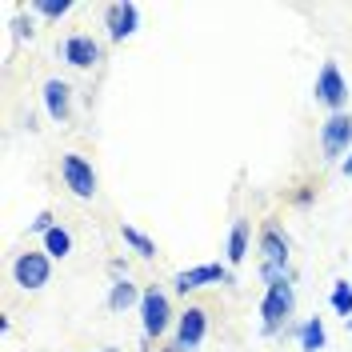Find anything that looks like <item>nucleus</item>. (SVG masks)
Masks as SVG:
<instances>
[{
	"instance_id": "3",
	"label": "nucleus",
	"mask_w": 352,
	"mask_h": 352,
	"mask_svg": "<svg viewBox=\"0 0 352 352\" xmlns=\"http://www.w3.org/2000/svg\"><path fill=\"white\" fill-rule=\"evenodd\" d=\"M352 144V116L349 112H332L320 129V148H324V160H336L344 156Z\"/></svg>"
},
{
	"instance_id": "21",
	"label": "nucleus",
	"mask_w": 352,
	"mask_h": 352,
	"mask_svg": "<svg viewBox=\"0 0 352 352\" xmlns=\"http://www.w3.org/2000/svg\"><path fill=\"white\" fill-rule=\"evenodd\" d=\"M12 28H16V36H21V41H32V21H28V16H16Z\"/></svg>"
},
{
	"instance_id": "25",
	"label": "nucleus",
	"mask_w": 352,
	"mask_h": 352,
	"mask_svg": "<svg viewBox=\"0 0 352 352\" xmlns=\"http://www.w3.org/2000/svg\"><path fill=\"white\" fill-rule=\"evenodd\" d=\"M344 324H349V332H352V316H349V320H344Z\"/></svg>"
},
{
	"instance_id": "9",
	"label": "nucleus",
	"mask_w": 352,
	"mask_h": 352,
	"mask_svg": "<svg viewBox=\"0 0 352 352\" xmlns=\"http://www.w3.org/2000/svg\"><path fill=\"white\" fill-rule=\"evenodd\" d=\"M140 24V8L136 4H109L104 8V28H109V41H129Z\"/></svg>"
},
{
	"instance_id": "11",
	"label": "nucleus",
	"mask_w": 352,
	"mask_h": 352,
	"mask_svg": "<svg viewBox=\"0 0 352 352\" xmlns=\"http://www.w3.org/2000/svg\"><path fill=\"white\" fill-rule=\"evenodd\" d=\"M65 60L72 68H92L100 60V44L92 41V36H68L65 41Z\"/></svg>"
},
{
	"instance_id": "15",
	"label": "nucleus",
	"mask_w": 352,
	"mask_h": 352,
	"mask_svg": "<svg viewBox=\"0 0 352 352\" xmlns=\"http://www.w3.org/2000/svg\"><path fill=\"white\" fill-rule=\"evenodd\" d=\"M144 292H136V285H132L129 276L124 280H112V292H109V308H116V312H124V308H132L136 300H140Z\"/></svg>"
},
{
	"instance_id": "13",
	"label": "nucleus",
	"mask_w": 352,
	"mask_h": 352,
	"mask_svg": "<svg viewBox=\"0 0 352 352\" xmlns=\"http://www.w3.org/2000/svg\"><path fill=\"white\" fill-rule=\"evenodd\" d=\"M296 336H300V349L305 352H320L329 344V332H324V320H320V316H308Z\"/></svg>"
},
{
	"instance_id": "10",
	"label": "nucleus",
	"mask_w": 352,
	"mask_h": 352,
	"mask_svg": "<svg viewBox=\"0 0 352 352\" xmlns=\"http://www.w3.org/2000/svg\"><path fill=\"white\" fill-rule=\"evenodd\" d=\"M261 256L264 264H272V268H288V236L268 220L261 228Z\"/></svg>"
},
{
	"instance_id": "19",
	"label": "nucleus",
	"mask_w": 352,
	"mask_h": 352,
	"mask_svg": "<svg viewBox=\"0 0 352 352\" xmlns=\"http://www.w3.org/2000/svg\"><path fill=\"white\" fill-rule=\"evenodd\" d=\"M32 8H36L41 16H48V21H60L68 8H72V0H36Z\"/></svg>"
},
{
	"instance_id": "23",
	"label": "nucleus",
	"mask_w": 352,
	"mask_h": 352,
	"mask_svg": "<svg viewBox=\"0 0 352 352\" xmlns=\"http://www.w3.org/2000/svg\"><path fill=\"white\" fill-rule=\"evenodd\" d=\"M344 176H352V153H349V160H344Z\"/></svg>"
},
{
	"instance_id": "14",
	"label": "nucleus",
	"mask_w": 352,
	"mask_h": 352,
	"mask_svg": "<svg viewBox=\"0 0 352 352\" xmlns=\"http://www.w3.org/2000/svg\"><path fill=\"white\" fill-rule=\"evenodd\" d=\"M248 236H252L248 220H236L232 232H228V264H241L244 256H248Z\"/></svg>"
},
{
	"instance_id": "12",
	"label": "nucleus",
	"mask_w": 352,
	"mask_h": 352,
	"mask_svg": "<svg viewBox=\"0 0 352 352\" xmlns=\"http://www.w3.org/2000/svg\"><path fill=\"white\" fill-rule=\"evenodd\" d=\"M44 109L52 120H68V109H72V88L65 80H48L44 85Z\"/></svg>"
},
{
	"instance_id": "16",
	"label": "nucleus",
	"mask_w": 352,
	"mask_h": 352,
	"mask_svg": "<svg viewBox=\"0 0 352 352\" xmlns=\"http://www.w3.org/2000/svg\"><path fill=\"white\" fill-rule=\"evenodd\" d=\"M120 236H124V244H129V248L136 252V256H144V261H153V256H156V244L148 241V236H144L140 228H132V224H124V228H120Z\"/></svg>"
},
{
	"instance_id": "22",
	"label": "nucleus",
	"mask_w": 352,
	"mask_h": 352,
	"mask_svg": "<svg viewBox=\"0 0 352 352\" xmlns=\"http://www.w3.org/2000/svg\"><path fill=\"white\" fill-rule=\"evenodd\" d=\"M296 204H312V188H300L296 192Z\"/></svg>"
},
{
	"instance_id": "17",
	"label": "nucleus",
	"mask_w": 352,
	"mask_h": 352,
	"mask_svg": "<svg viewBox=\"0 0 352 352\" xmlns=\"http://www.w3.org/2000/svg\"><path fill=\"white\" fill-rule=\"evenodd\" d=\"M44 252L56 256V261H65L68 252H72V236H68L65 228H52V232L44 236Z\"/></svg>"
},
{
	"instance_id": "1",
	"label": "nucleus",
	"mask_w": 352,
	"mask_h": 352,
	"mask_svg": "<svg viewBox=\"0 0 352 352\" xmlns=\"http://www.w3.org/2000/svg\"><path fill=\"white\" fill-rule=\"evenodd\" d=\"M292 308H296V292L288 280L280 285H268L261 300V316H264V336H272V332H280V324H288V316H292Z\"/></svg>"
},
{
	"instance_id": "24",
	"label": "nucleus",
	"mask_w": 352,
	"mask_h": 352,
	"mask_svg": "<svg viewBox=\"0 0 352 352\" xmlns=\"http://www.w3.org/2000/svg\"><path fill=\"white\" fill-rule=\"evenodd\" d=\"M160 352H180V349H176V344H173V349H160Z\"/></svg>"
},
{
	"instance_id": "6",
	"label": "nucleus",
	"mask_w": 352,
	"mask_h": 352,
	"mask_svg": "<svg viewBox=\"0 0 352 352\" xmlns=\"http://www.w3.org/2000/svg\"><path fill=\"white\" fill-rule=\"evenodd\" d=\"M316 100L332 112H344V100H349V85H344V76H340V68L324 65L320 68V76H316Z\"/></svg>"
},
{
	"instance_id": "8",
	"label": "nucleus",
	"mask_w": 352,
	"mask_h": 352,
	"mask_svg": "<svg viewBox=\"0 0 352 352\" xmlns=\"http://www.w3.org/2000/svg\"><path fill=\"white\" fill-rule=\"evenodd\" d=\"M204 332H208V312L204 308H184L180 312V324H176V349L192 352L204 340Z\"/></svg>"
},
{
	"instance_id": "20",
	"label": "nucleus",
	"mask_w": 352,
	"mask_h": 352,
	"mask_svg": "<svg viewBox=\"0 0 352 352\" xmlns=\"http://www.w3.org/2000/svg\"><path fill=\"white\" fill-rule=\"evenodd\" d=\"M28 228H32V232H41V236H48V232L56 228V224H52V212H36V220H32Z\"/></svg>"
},
{
	"instance_id": "5",
	"label": "nucleus",
	"mask_w": 352,
	"mask_h": 352,
	"mask_svg": "<svg viewBox=\"0 0 352 352\" xmlns=\"http://www.w3.org/2000/svg\"><path fill=\"white\" fill-rule=\"evenodd\" d=\"M140 316H144V336H164V332H168L173 312H168V296L156 285L144 288V296H140Z\"/></svg>"
},
{
	"instance_id": "4",
	"label": "nucleus",
	"mask_w": 352,
	"mask_h": 352,
	"mask_svg": "<svg viewBox=\"0 0 352 352\" xmlns=\"http://www.w3.org/2000/svg\"><path fill=\"white\" fill-rule=\"evenodd\" d=\"M12 276H16V285L28 288V292L44 288V285H48V276H52L48 252H21V256H16V264H12Z\"/></svg>"
},
{
	"instance_id": "7",
	"label": "nucleus",
	"mask_w": 352,
	"mask_h": 352,
	"mask_svg": "<svg viewBox=\"0 0 352 352\" xmlns=\"http://www.w3.org/2000/svg\"><path fill=\"white\" fill-rule=\"evenodd\" d=\"M204 285H232V272L220 268V264H197L188 272H176L173 280L176 292H192V288H204Z\"/></svg>"
},
{
	"instance_id": "2",
	"label": "nucleus",
	"mask_w": 352,
	"mask_h": 352,
	"mask_svg": "<svg viewBox=\"0 0 352 352\" xmlns=\"http://www.w3.org/2000/svg\"><path fill=\"white\" fill-rule=\"evenodd\" d=\"M60 176H65V184L72 188V197H80V200L96 197V173H92V164H88L85 156L65 153L60 156Z\"/></svg>"
},
{
	"instance_id": "18",
	"label": "nucleus",
	"mask_w": 352,
	"mask_h": 352,
	"mask_svg": "<svg viewBox=\"0 0 352 352\" xmlns=\"http://www.w3.org/2000/svg\"><path fill=\"white\" fill-rule=\"evenodd\" d=\"M329 305H332V312H336V316H344V320L352 316V285H349V280H340V285L332 288Z\"/></svg>"
},
{
	"instance_id": "26",
	"label": "nucleus",
	"mask_w": 352,
	"mask_h": 352,
	"mask_svg": "<svg viewBox=\"0 0 352 352\" xmlns=\"http://www.w3.org/2000/svg\"><path fill=\"white\" fill-rule=\"evenodd\" d=\"M104 352H116V349H104Z\"/></svg>"
}]
</instances>
